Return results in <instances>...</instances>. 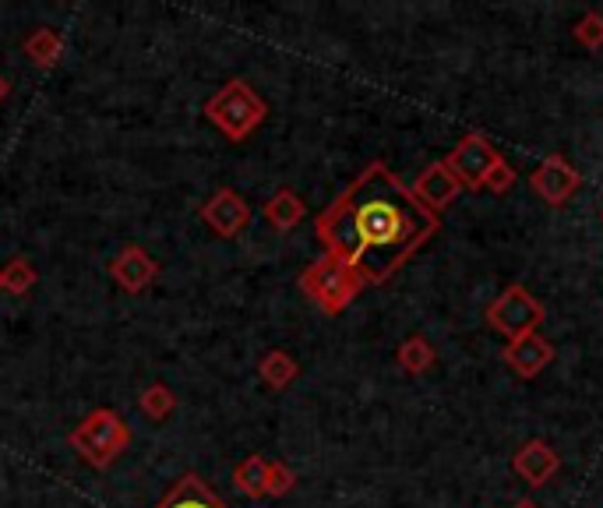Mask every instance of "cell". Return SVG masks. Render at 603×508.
Wrapping results in <instances>:
<instances>
[{
  "label": "cell",
  "mask_w": 603,
  "mask_h": 508,
  "mask_svg": "<svg viewBox=\"0 0 603 508\" xmlns=\"http://www.w3.org/2000/svg\"><path fill=\"white\" fill-rule=\"evenodd\" d=\"M32 282H36V268L28 265V258H22V254H14V258L0 268V290H11V293H28Z\"/></svg>",
  "instance_id": "obj_18"
},
{
  "label": "cell",
  "mask_w": 603,
  "mask_h": 508,
  "mask_svg": "<svg viewBox=\"0 0 603 508\" xmlns=\"http://www.w3.org/2000/svg\"><path fill=\"white\" fill-rule=\"evenodd\" d=\"M441 230V216L413 195L385 163L360 170L343 195L314 219L325 254L339 258L363 286L389 282Z\"/></svg>",
  "instance_id": "obj_1"
},
{
  "label": "cell",
  "mask_w": 603,
  "mask_h": 508,
  "mask_svg": "<svg viewBox=\"0 0 603 508\" xmlns=\"http://www.w3.org/2000/svg\"><path fill=\"white\" fill-rule=\"evenodd\" d=\"M512 470L519 481H526L530 487H544L554 481V473L561 470V455L554 449L550 441L544 438H533L526 444H519L515 455H512Z\"/></svg>",
  "instance_id": "obj_9"
},
{
  "label": "cell",
  "mask_w": 603,
  "mask_h": 508,
  "mask_svg": "<svg viewBox=\"0 0 603 508\" xmlns=\"http://www.w3.org/2000/svg\"><path fill=\"white\" fill-rule=\"evenodd\" d=\"M4 95H8V82H4V78H0V100H4Z\"/></svg>",
  "instance_id": "obj_25"
},
{
  "label": "cell",
  "mask_w": 603,
  "mask_h": 508,
  "mask_svg": "<svg viewBox=\"0 0 603 508\" xmlns=\"http://www.w3.org/2000/svg\"><path fill=\"white\" fill-rule=\"evenodd\" d=\"M300 286H304V293L325 314H343L363 290V282L353 268L343 265L339 258H332V254H322V258L300 276Z\"/></svg>",
  "instance_id": "obj_3"
},
{
  "label": "cell",
  "mask_w": 603,
  "mask_h": 508,
  "mask_svg": "<svg viewBox=\"0 0 603 508\" xmlns=\"http://www.w3.org/2000/svg\"><path fill=\"white\" fill-rule=\"evenodd\" d=\"M233 481L247 498H262L265 487H268V459L265 455H247L244 463L236 466Z\"/></svg>",
  "instance_id": "obj_16"
},
{
  "label": "cell",
  "mask_w": 603,
  "mask_h": 508,
  "mask_svg": "<svg viewBox=\"0 0 603 508\" xmlns=\"http://www.w3.org/2000/svg\"><path fill=\"white\" fill-rule=\"evenodd\" d=\"M155 508H227L219 501V495L201 481V476H195V473H187L184 481L170 490V495L159 501Z\"/></svg>",
  "instance_id": "obj_13"
},
{
  "label": "cell",
  "mask_w": 603,
  "mask_h": 508,
  "mask_svg": "<svg viewBox=\"0 0 603 508\" xmlns=\"http://www.w3.org/2000/svg\"><path fill=\"white\" fill-rule=\"evenodd\" d=\"M501 360L512 368L522 381H533L544 374L550 363H554V343L547 336H540V332H530V336L522 339H512L505 343L501 349Z\"/></svg>",
  "instance_id": "obj_8"
},
{
  "label": "cell",
  "mask_w": 603,
  "mask_h": 508,
  "mask_svg": "<svg viewBox=\"0 0 603 508\" xmlns=\"http://www.w3.org/2000/svg\"><path fill=\"white\" fill-rule=\"evenodd\" d=\"M501 163L498 146L480 131H466L455 141V149L444 155V166L455 173V181L463 184V190H484L490 170Z\"/></svg>",
  "instance_id": "obj_6"
},
{
  "label": "cell",
  "mask_w": 603,
  "mask_h": 508,
  "mask_svg": "<svg viewBox=\"0 0 603 508\" xmlns=\"http://www.w3.org/2000/svg\"><path fill=\"white\" fill-rule=\"evenodd\" d=\"M512 508H540V505H536V501H530V498H522V501H515Z\"/></svg>",
  "instance_id": "obj_24"
},
{
  "label": "cell",
  "mask_w": 603,
  "mask_h": 508,
  "mask_svg": "<svg viewBox=\"0 0 603 508\" xmlns=\"http://www.w3.org/2000/svg\"><path fill=\"white\" fill-rule=\"evenodd\" d=\"M571 36H576V43L585 46V50H600L603 46V14L585 11L582 19L571 25Z\"/></svg>",
  "instance_id": "obj_19"
},
{
  "label": "cell",
  "mask_w": 603,
  "mask_h": 508,
  "mask_svg": "<svg viewBox=\"0 0 603 508\" xmlns=\"http://www.w3.org/2000/svg\"><path fill=\"white\" fill-rule=\"evenodd\" d=\"M395 360H399V368L406 374H427V371L434 368L438 349L427 343L424 336H409L399 349H395Z\"/></svg>",
  "instance_id": "obj_15"
},
{
  "label": "cell",
  "mask_w": 603,
  "mask_h": 508,
  "mask_svg": "<svg viewBox=\"0 0 603 508\" xmlns=\"http://www.w3.org/2000/svg\"><path fill=\"white\" fill-rule=\"evenodd\" d=\"M201 219L209 222L219 236H236L247 227L251 209L236 190H216V195L201 205Z\"/></svg>",
  "instance_id": "obj_11"
},
{
  "label": "cell",
  "mask_w": 603,
  "mask_h": 508,
  "mask_svg": "<svg viewBox=\"0 0 603 508\" xmlns=\"http://www.w3.org/2000/svg\"><path fill=\"white\" fill-rule=\"evenodd\" d=\"M258 374H262L272 389H286V385H290V381L300 374V368H297V360H293L290 354H282V349H272V354L262 357Z\"/></svg>",
  "instance_id": "obj_17"
},
{
  "label": "cell",
  "mask_w": 603,
  "mask_h": 508,
  "mask_svg": "<svg viewBox=\"0 0 603 508\" xmlns=\"http://www.w3.org/2000/svg\"><path fill=\"white\" fill-rule=\"evenodd\" d=\"M600 219H603V216H600Z\"/></svg>",
  "instance_id": "obj_26"
},
{
  "label": "cell",
  "mask_w": 603,
  "mask_h": 508,
  "mask_svg": "<svg viewBox=\"0 0 603 508\" xmlns=\"http://www.w3.org/2000/svg\"><path fill=\"white\" fill-rule=\"evenodd\" d=\"M304 201H300V195L297 190H290V187H282V190H276L272 198L265 201V219L272 222V227L279 230V233H286V230H293L300 219H304Z\"/></svg>",
  "instance_id": "obj_14"
},
{
  "label": "cell",
  "mask_w": 603,
  "mask_h": 508,
  "mask_svg": "<svg viewBox=\"0 0 603 508\" xmlns=\"http://www.w3.org/2000/svg\"><path fill=\"white\" fill-rule=\"evenodd\" d=\"M265 114H268L265 100L247 82H241V78L222 85L212 100L205 103V117H209L230 141H244L254 127L265 120Z\"/></svg>",
  "instance_id": "obj_2"
},
{
  "label": "cell",
  "mask_w": 603,
  "mask_h": 508,
  "mask_svg": "<svg viewBox=\"0 0 603 508\" xmlns=\"http://www.w3.org/2000/svg\"><path fill=\"white\" fill-rule=\"evenodd\" d=\"M512 187H515V170L501 159V163H498L495 170H490V177H487L484 190H490V195H508Z\"/></svg>",
  "instance_id": "obj_23"
},
{
  "label": "cell",
  "mask_w": 603,
  "mask_h": 508,
  "mask_svg": "<svg viewBox=\"0 0 603 508\" xmlns=\"http://www.w3.org/2000/svg\"><path fill=\"white\" fill-rule=\"evenodd\" d=\"M413 195H417L427 209L431 212H444L449 205H455V198L463 195V184L455 181V173L444 166V159H438V163L424 166V173L417 181H413Z\"/></svg>",
  "instance_id": "obj_10"
},
{
  "label": "cell",
  "mask_w": 603,
  "mask_h": 508,
  "mask_svg": "<svg viewBox=\"0 0 603 508\" xmlns=\"http://www.w3.org/2000/svg\"><path fill=\"white\" fill-rule=\"evenodd\" d=\"M25 54L36 60V64H54L60 54V36L54 28H39L36 36L25 39Z\"/></svg>",
  "instance_id": "obj_20"
},
{
  "label": "cell",
  "mask_w": 603,
  "mask_h": 508,
  "mask_svg": "<svg viewBox=\"0 0 603 508\" xmlns=\"http://www.w3.org/2000/svg\"><path fill=\"white\" fill-rule=\"evenodd\" d=\"M109 276H114L127 293H141L146 286L155 282L159 265L146 247H124L114 262H109Z\"/></svg>",
  "instance_id": "obj_12"
},
{
  "label": "cell",
  "mask_w": 603,
  "mask_h": 508,
  "mask_svg": "<svg viewBox=\"0 0 603 508\" xmlns=\"http://www.w3.org/2000/svg\"><path fill=\"white\" fill-rule=\"evenodd\" d=\"M293 484H297L293 470L268 459V487H265V495H276L279 498V495H286V490H293Z\"/></svg>",
  "instance_id": "obj_22"
},
{
  "label": "cell",
  "mask_w": 603,
  "mask_h": 508,
  "mask_svg": "<svg viewBox=\"0 0 603 508\" xmlns=\"http://www.w3.org/2000/svg\"><path fill=\"white\" fill-rule=\"evenodd\" d=\"M530 187L544 205H550V209H561V205H568L571 198H576V190L582 187V177L561 152H554L533 170Z\"/></svg>",
  "instance_id": "obj_7"
},
{
  "label": "cell",
  "mask_w": 603,
  "mask_h": 508,
  "mask_svg": "<svg viewBox=\"0 0 603 508\" xmlns=\"http://www.w3.org/2000/svg\"><path fill=\"white\" fill-rule=\"evenodd\" d=\"M71 444L85 463L103 470L131 444V427H127L114 409H95L71 431Z\"/></svg>",
  "instance_id": "obj_4"
},
{
  "label": "cell",
  "mask_w": 603,
  "mask_h": 508,
  "mask_svg": "<svg viewBox=\"0 0 603 508\" xmlns=\"http://www.w3.org/2000/svg\"><path fill=\"white\" fill-rule=\"evenodd\" d=\"M484 318L498 336L512 343V339L530 336V332H540V325H544V304H540L522 282H508L505 290L490 300Z\"/></svg>",
  "instance_id": "obj_5"
},
{
  "label": "cell",
  "mask_w": 603,
  "mask_h": 508,
  "mask_svg": "<svg viewBox=\"0 0 603 508\" xmlns=\"http://www.w3.org/2000/svg\"><path fill=\"white\" fill-rule=\"evenodd\" d=\"M138 406H141V413H149L152 420H163L166 413L173 409V392H170V389H163V385H152V389L141 392Z\"/></svg>",
  "instance_id": "obj_21"
}]
</instances>
